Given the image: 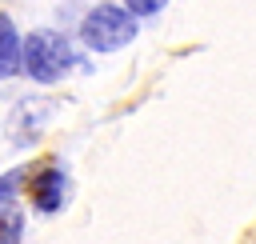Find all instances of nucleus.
Segmentation results:
<instances>
[{
    "label": "nucleus",
    "instance_id": "obj_1",
    "mask_svg": "<svg viewBox=\"0 0 256 244\" xmlns=\"http://www.w3.org/2000/svg\"><path fill=\"white\" fill-rule=\"evenodd\" d=\"M84 44L96 48V52H112V48H124L132 36H136V24L128 16V8L120 4H100L84 16V28H80Z\"/></svg>",
    "mask_w": 256,
    "mask_h": 244
},
{
    "label": "nucleus",
    "instance_id": "obj_7",
    "mask_svg": "<svg viewBox=\"0 0 256 244\" xmlns=\"http://www.w3.org/2000/svg\"><path fill=\"white\" fill-rule=\"evenodd\" d=\"M156 8H160L156 0H132V4H128V16H148V12H156Z\"/></svg>",
    "mask_w": 256,
    "mask_h": 244
},
{
    "label": "nucleus",
    "instance_id": "obj_5",
    "mask_svg": "<svg viewBox=\"0 0 256 244\" xmlns=\"http://www.w3.org/2000/svg\"><path fill=\"white\" fill-rule=\"evenodd\" d=\"M0 232H4V240H8V244H16V232H20V216H16L12 208H0Z\"/></svg>",
    "mask_w": 256,
    "mask_h": 244
},
{
    "label": "nucleus",
    "instance_id": "obj_3",
    "mask_svg": "<svg viewBox=\"0 0 256 244\" xmlns=\"http://www.w3.org/2000/svg\"><path fill=\"white\" fill-rule=\"evenodd\" d=\"M32 200H36L40 212H56L64 204V176H60V168H44L32 180Z\"/></svg>",
    "mask_w": 256,
    "mask_h": 244
},
{
    "label": "nucleus",
    "instance_id": "obj_4",
    "mask_svg": "<svg viewBox=\"0 0 256 244\" xmlns=\"http://www.w3.org/2000/svg\"><path fill=\"white\" fill-rule=\"evenodd\" d=\"M20 64H24V44H20L12 20L0 16V76H12Z\"/></svg>",
    "mask_w": 256,
    "mask_h": 244
},
{
    "label": "nucleus",
    "instance_id": "obj_2",
    "mask_svg": "<svg viewBox=\"0 0 256 244\" xmlns=\"http://www.w3.org/2000/svg\"><path fill=\"white\" fill-rule=\"evenodd\" d=\"M68 40L60 36V32H48V28H40V32H32L28 40H24V68H28V76L32 80H44V84H52L64 68H68Z\"/></svg>",
    "mask_w": 256,
    "mask_h": 244
},
{
    "label": "nucleus",
    "instance_id": "obj_6",
    "mask_svg": "<svg viewBox=\"0 0 256 244\" xmlns=\"http://www.w3.org/2000/svg\"><path fill=\"white\" fill-rule=\"evenodd\" d=\"M20 172H8L4 180H0V208H12V196H16V188H20Z\"/></svg>",
    "mask_w": 256,
    "mask_h": 244
}]
</instances>
